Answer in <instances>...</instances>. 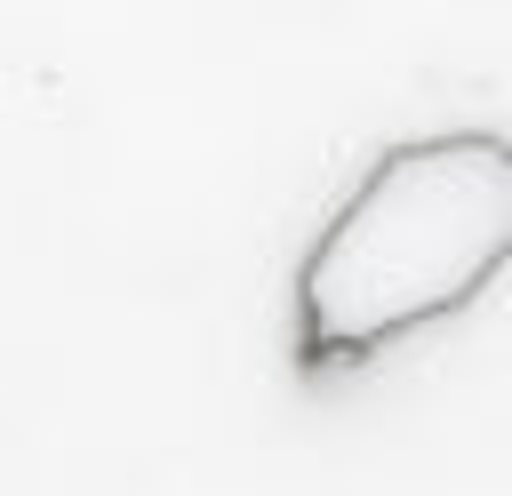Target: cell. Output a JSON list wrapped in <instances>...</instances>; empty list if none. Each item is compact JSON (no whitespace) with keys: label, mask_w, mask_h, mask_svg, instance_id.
<instances>
[{"label":"cell","mask_w":512,"mask_h":496,"mask_svg":"<svg viewBox=\"0 0 512 496\" xmlns=\"http://www.w3.org/2000/svg\"><path fill=\"white\" fill-rule=\"evenodd\" d=\"M512 264V136L440 128L384 144L312 232L288 288L304 384L368 368L400 336L464 312Z\"/></svg>","instance_id":"cell-1"}]
</instances>
